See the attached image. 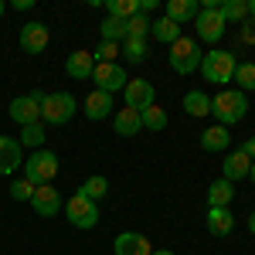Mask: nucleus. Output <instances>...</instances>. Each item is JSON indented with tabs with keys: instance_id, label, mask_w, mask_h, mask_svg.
Here are the masks:
<instances>
[{
	"instance_id": "nucleus-18",
	"label": "nucleus",
	"mask_w": 255,
	"mask_h": 255,
	"mask_svg": "<svg viewBox=\"0 0 255 255\" xmlns=\"http://www.w3.org/2000/svg\"><path fill=\"white\" fill-rule=\"evenodd\" d=\"M197 10H201V3L197 0H167L163 3V17H170L174 24H191V20L197 17Z\"/></svg>"
},
{
	"instance_id": "nucleus-13",
	"label": "nucleus",
	"mask_w": 255,
	"mask_h": 255,
	"mask_svg": "<svg viewBox=\"0 0 255 255\" xmlns=\"http://www.w3.org/2000/svg\"><path fill=\"white\" fill-rule=\"evenodd\" d=\"M20 163H24V146L14 136L0 133V174H14Z\"/></svg>"
},
{
	"instance_id": "nucleus-41",
	"label": "nucleus",
	"mask_w": 255,
	"mask_h": 255,
	"mask_svg": "<svg viewBox=\"0 0 255 255\" xmlns=\"http://www.w3.org/2000/svg\"><path fill=\"white\" fill-rule=\"evenodd\" d=\"M249 17L255 20V0H249Z\"/></svg>"
},
{
	"instance_id": "nucleus-15",
	"label": "nucleus",
	"mask_w": 255,
	"mask_h": 255,
	"mask_svg": "<svg viewBox=\"0 0 255 255\" xmlns=\"http://www.w3.org/2000/svg\"><path fill=\"white\" fill-rule=\"evenodd\" d=\"M65 72H68V79H75V82L92 79V72H96V58H92V51H72L68 61H65Z\"/></svg>"
},
{
	"instance_id": "nucleus-29",
	"label": "nucleus",
	"mask_w": 255,
	"mask_h": 255,
	"mask_svg": "<svg viewBox=\"0 0 255 255\" xmlns=\"http://www.w3.org/2000/svg\"><path fill=\"white\" fill-rule=\"evenodd\" d=\"M232 82H238V92H255V61H242V65H235V75H232Z\"/></svg>"
},
{
	"instance_id": "nucleus-26",
	"label": "nucleus",
	"mask_w": 255,
	"mask_h": 255,
	"mask_svg": "<svg viewBox=\"0 0 255 255\" xmlns=\"http://www.w3.org/2000/svg\"><path fill=\"white\" fill-rule=\"evenodd\" d=\"M139 123H143V129H150V133H163L167 129V113H163V106H146L143 113H139Z\"/></svg>"
},
{
	"instance_id": "nucleus-25",
	"label": "nucleus",
	"mask_w": 255,
	"mask_h": 255,
	"mask_svg": "<svg viewBox=\"0 0 255 255\" xmlns=\"http://www.w3.org/2000/svg\"><path fill=\"white\" fill-rule=\"evenodd\" d=\"M218 14H221L225 24H242V20L249 17V0H221Z\"/></svg>"
},
{
	"instance_id": "nucleus-20",
	"label": "nucleus",
	"mask_w": 255,
	"mask_h": 255,
	"mask_svg": "<svg viewBox=\"0 0 255 255\" xmlns=\"http://www.w3.org/2000/svg\"><path fill=\"white\" fill-rule=\"evenodd\" d=\"M232 228H235V215L228 208H208V232L215 238L232 235Z\"/></svg>"
},
{
	"instance_id": "nucleus-5",
	"label": "nucleus",
	"mask_w": 255,
	"mask_h": 255,
	"mask_svg": "<svg viewBox=\"0 0 255 255\" xmlns=\"http://www.w3.org/2000/svg\"><path fill=\"white\" fill-rule=\"evenodd\" d=\"M24 177L41 187V184H55V177H58V157L51 153V150H34L27 163H24Z\"/></svg>"
},
{
	"instance_id": "nucleus-30",
	"label": "nucleus",
	"mask_w": 255,
	"mask_h": 255,
	"mask_svg": "<svg viewBox=\"0 0 255 255\" xmlns=\"http://www.w3.org/2000/svg\"><path fill=\"white\" fill-rule=\"evenodd\" d=\"M20 146L27 150H41L44 146V123H31V126H20Z\"/></svg>"
},
{
	"instance_id": "nucleus-37",
	"label": "nucleus",
	"mask_w": 255,
	"mask_h": 255,
	"mask_svg": "<svg viewBox=\"0 0 255 255\" xmlns=\"http://www.w3.org/2000/svg\"><path fill=\"white\" fill-rule=\"evenodd\" d=\"M27 96H31V99H34V102H38V106H41V102H44V99H48V92H41V89H31V92H27Z\"/></svg>"
},
{
	"instance_id": "nucleus-40",
	"label": "nucleus",
	"mask_w": 255,
	"mask_h": 255,
	"mask_svg": "<svg viewBox=\"0 0 255 255\" xmlns=\"http://www.w3.org/2000/svg\"><path fill=\"white\" fill-rule=\"evenodd\" d=\"M249 232H252V235H255V211H252V215H249Z\"/></svg>"
},
{
	"instance_id": "nucleus-32",
	"label": "nucleus",
	"mask_w": 255,
	"mask_h": 255,
	"mask_svg": "<svg viewBox=\"0 0 255 255\" xmlns=\"http://www.w3.org/2000/svg\"><path fill=\"white\" fill-rule=\"evenodd\" d=\"M106 10H109V17L129 20V17H136V14H139V0H109Z\"/></svg>"
},
{
	"instance_id": "nucleus-2",
	"label": "nucleus",
	"mask_w": 255,
	"mask_h": 255,
	"mask_svg": "<svg viewBox=\"0 0 255 255\" xmlns=\"http://www.w3.org/2000/svg\"><path fill=\"white\" fill-rule=\"evenodd\" d=\"M170 68H174L177 75H191V72H197L201 68V58H204V51H201V44H197L194 38H180L170 44Z\"/></svg>"
},
{
	"instance_id": "nucleus-36",
	"label": "nucleus",
	"mask_w": 255,
	"mask_h": 255,
	"mask_svg": "<svg viewBox=\"0 0 255 255\" xmlns=\"http://www.w3.org/2000/svg\"><path fill=\"white\" fill-rule=\"evenodd\" d=\"M242 153H245V157H249V160H255V136H252V139H245V143H242Z\"/></svg>"
},
{
	"instance_id": "nucleus-39",
	"label": "nucleus",
	"mask_w": 255,
	"mask_h": 255,
	"mask_svg": "<svg viewBox=\"0 0 255 255\" xmlns=\"http://www.w3.org/2000/svg\"><path fill=\"white\" fill-rule=\"evenodd\" d=\"M14 7H17V10H31V7H34V0H14Z\"/></svg>"
},
{
	"instance_id": "nucleus-21",
	"label": "nucleus",
	"mask_w": 255,
	"mask_h": 255,
	"mask_svg": "<svg viewBox=\"0 0 255 255\" xmlns=\"http://www.w3.org/2000/svg\"><path fill=\"white\" fill-rule=\"evenodd\" d=\"M113 129H116L119 136H136L139 129H143L139 113H136V109H119L116 116H113Z\"/></svg>"
},
{
	"instance_id": "nucleus-22",
	"label": "nucleus",
	"mask_w": 255,
	"mask_h": 255,
	"mask_svg": "<svg viewBox=\"0 0 255 255\" xmlns=\"http://www.w3.org/2000/svg\"><path fill=\"white\" fill-rule=\"evenodd\" d=\"M150 38L160 41V44H174L180 38V24H174L170 17H157L150 20Z\"/></svg>"
},
{
	"instance_id": "nucleus-3",
	"label": "nucleus",
	"mask_w": 255,
	"mask_h": 255,
	"mask_svg": "<svg viewBox=\"0 0 255 255\" xmlns=\"http://www.w3.org/2000/svg\"><path fill=\"white\" fill-rule=\"evenodd\" d=\"M75 109H79V102L72 92H48V99L41 102V123L44 126H65L75 116Z\"/></svg>"
},
{
	"instance_id": "nucleus-4",
	"label": "nucleus",
	"mask_w": 255,
	"mask_h": 255,
	"mask_svg": "<svg viewBox=\"0 0 255 255\" xmlns=\"http://www.w3.org/2000/svg\"><path fill=\"white\" fill-rule=\"evenodd\" d=\"M235 55L232 51H221V48H215V51H208L204 58H201V75H204V82H215V85H225V82H232V75H235Z\"/></svg>"
},
{
	"instance_id": "nucleus-24",
	"label": "nucleus",
	"mask_w": 255,
	"mask_h": 255,
	"mask_svg": "<svg viewBox=\"0 0 255 255\" xmlns=\"http://www.w3.org/2000/svg\"><path fill=\"white\" fill-rule=\"evenodd\" d=\"M184 113L187 116H211V96H204L201 89H191L187 96H184Z\"/></svg>"
},
{
	"instance_id": "nucleus-7",
	"label": "nucleus",
	"mask_w": 255,
	"mask_h": 255,
	"mask_svg": "<svg viewBox=\"0 0 255 255\" xmlns=\"http://www.w3.org/2000/svg\"><path fill=\"white\" fill-rule=\"evenodd\" d=\"M92 82H96V89L109 92V96H116V92H123V89H126L129 75H126V68H123V65H116V61H96Z\"/></svg>"
},
{
	"instance_id": "nucleus-34",
	"label": "nucleus",
	"mask_w": 255,
	"mask_h": 255,
	"mask_svg": "<svg viewBox=\"0 0 255 255\" xmlns=\"http://www.w3.org/2000/svg\"><path fill=\"white\" fill-rule=\"evenodd\" d=\"M31 194H34V184H31L27 177H20V180L10 184V197H14V201H31Z\"/></svg>"
},
{
	"instance_id": "nucleus-33",
	"label": "nucleus",
	"mask_w": 255,
	"mask_h": 255,
	"mask_svg": "<svg viewBox=\"0 0 255 255\" xmlns=\"http://www.w3.org/2000/svg\"><path fill=\"white\" fill-rule=\"evenodd\" d=\"M126 34H129V38H143V41H146V34H150V17H146L143 10H139L136 17H129V20H126Z\"/></svg>"
},
{
	"instance_id": "nucleus-38",
	"label": "nucleus",
	"mask_w": 255,
	"mask_h": 255,
	"mask_svg": "<svg viewBox=\"0 0 255 255\" xmlns=\"http://www.w3.org/2000/svg\"><path fill=\"white\" fill-rule=\"evenodd\" d=\"M242 41H245V44H255V27H249V31H242Z\"/></svg>"
},
{
	"instance_id": "nucleus-17",
	"label": "nucleus",
	"mask_w": 255,
	"mask_h": 255,
	"mask_svg": "<svg viewBox=\"0 0 255 255\" xmlns=\"http://www.w3.org/2000/svg\"><path fill=\"white\" fill-rule=\"evenodd\" d=\"M249 170H252V160L242 153V146L232 150V153L225 157V163H221V177H225V180H232V184H235V180H245Z\"/></svg>"
},
{
	"instance_id": "nucleus-27",
	"label": "nucleus",
	"mask_w": 255,
	"mask_h": 255,
	"mask_svg": "<svg viewBox=\"0 0 255 255\" xmlns=\"http://www.w3.org/2000/svg\"><path fill=\"white\" fill-rule=\"evenodd\" d=\"M119 55L129 61V65H143V61H146V41L143 38H126L119 44Z\"/></svg>"
},
{
	"instance_id": "nucleus-6",
	"label": "nucleus",
	"mask_w": 255,
	"mask_h": 255,
	"mask_svg": "<svg viewBox=\"0 0 255 255\" xmlns=\"http://www.w3.org/2000/svg\"><path fill=\"white\" fill-rule=\"evenodd\" d=\"M61 211H65V218H68V225H72V228L89 232V228H96V225H99V204H96V201H89L85 194L68 197Z\"/></svg>"
},
{
	"instance_id": "nucleus-44",
	"label": "nucleus",
	"mask_w": 255,
	"mask_h": 255,
	"mask_svg": "<svg viewBox=\"0 0 255 255\" xmlns=\"http://www.w3.org/2000/svg\"><path fill=\"white\" fill-rule=\"evenodd\" d=\"M3 10H7V3H3V0H0V17H3Z\"/></svg>"
},
{
	"instance_id": "nucleus-9",
	"label": "nucleus",
	"mask_w": 255,
	"mask_h": 255,
	"mask_svg": "<svg viewBox=\"0 0 255 255\" xmlns=\"http://www.w3.org/2000/svg\"><path fill=\"white\" fill-rule=\"evenodd\" d=\"M48 41H51V31H48V24H41V20H27V24L20 27V34H17V44L27 55H41V51L48 48Z\"/></svg>"
},
{
	"instance_id": "nucleus-10",
	"label": "nucleus",
	"mask_w": 255,
	"mask_h": 255,
	"mask_svg": "<svg viewBox=\"0 0 255 255\" xmlns=\"http://www.w3.org/2000/svg\"><path fill=\"white\" fill-rule=\"evenodd\" d=\"M123 99H126V109L143 113L146 106L157 102V89H153L146 79H129V82H126V89H123Z\"/></svg>"
},
{
	"instance_id": "nucleus-19",
	"label": "nucleus",
	"mask_w": 255,
	"mask_h": 255,
	"mask_svg": "<svg viewBox=\"0 0 255 255\" xmlns=\"http://www.w3.org/2000/svg\"><path fill=\"white\" fill-rule=\"evenodd\" d=\"M232 146V133L225 129V126H208L204 133H201V150H208V153H221V150H228Z\"/></svg>"
},
{
	"instance_id": "nucleus-31",
	"label": "nucleus",
	"mask_w": 255,
	"mask_h": 255,
	"mask_svg": "<svg viewBox=\"0 0 255 255\" xmlns=\"http://www.w3.org/2000/svg\"><path fill=\"white\" fill-rule=\"evenodd\" d=\"M126 38H129V34H126V20H119V17H106L102 20V41L123 44Z\"/></svg>"
},
{
	"instance_id": "nucleus-43",
	"label": "nucleus",
	"mask_w": 255,
	"mask_h": 255,
	"mask_svg": "<svg viewBox=\"0 0 255 255\" xmlns=\"http://www.w3.org/2000/svg\"><path fill=\"white\" fill-rule=\"evenodd\" d=\"M150 255H174V252H167V249H160V252H150Z\"/></svg>"
},
{
	"instance_id": "nucleus-42",
	"label": "nucleus",
	"mask_w": 255,
	"mask_h": 255,
	"mask_svg": "<svg viewBox=\"0 0 255 255\" xmlns=\"http://www.w3.org/2000/svg\"><path fill=\"white\" fill-rule=\"evenodd\" d=\"M249 180L255 184V160H252V170H249Z\"/></svg>"
},
{
	"instance_id": "nucleus-35",
	"label": "nucleus",
	"mask_w": 255,
	"mask_h": 255,
	"mask_svg": "<svg viewBox=\"0 0 255 255\" xmlns=\"http://www.w3.org/2000/svg\"><path fill=\"white\" fill-rule=\"evenodd\" d=\"M116 55H119V44H113V41H102L96 51H92L96 61H116Z\"/></svg>"
},
{
	"instance_id": "nucleus-16",
	"label": "nucleus",
	"mask_w": 255,
	"mask_h": 255,
	"mask_svg": "<svg viewBox=\"0 0 255 255\" xmlns=\"http://www.w3.org/2000/svg\"><path fill=\"white\" fill-rule=\"evenodd\" d=\"M116 102H113V96L109 92H102V89H92L89 96H85V119H92V123H99V119L109 116V109H113Z\"/></svg>"
},
{
	"instance_id": "nucleus-14",
	"label": "nucleus",
	"mask_w": 255,
	"mask_h": 255,
	"mask_svg": "<svg viewBox=\"0 0 255 255\" xmlns=\"http://www.w3.org/2000/svg\"><path fill=\"white\" fill-rule=\"evenodd\" d=\"M10 119L17 123V126H31V123H41V106L34 102L31 96H17L14 102H10Z\"/></svg>"
},
{
	"instance_id": "nucleus-28",
	"label": "nucleus",
	"mask_w": 255,
	"mask_h": 255,
	"mask_svg": "<svg viewBox=\"0 0 255 255\" xmlns=\"http://www.w3.org/2000/svg\"><path fill=\"white\" fill-rule=\"evenodd\" d=\"M79 194H85L89 201H96V204H99L102 197L109 194V180H106L102 174H92V177H89V180H85V184L79 187Z\"/></svg>"
},
{
	"instance_id": "nucleus-1",
	"label": "nucleus",
	"mask_w": 255,
	"mask_h": 255,
	"mask_svg": "<svg viewBox=\"0 0 255 255\" xmlns=\"http://www.w3.org/2000/svg\"><path fill=\"white\" fill-rule=\"evenodd\" d=\"M249 113V96L238 89H218V96H211V116L218 119V126H235Z\"/></svg>"
},
{
	"instance_id": "nucleus-8",
	"label": "nucleus",
	"mask_w": 255,
	"mask_h": 255,
	"mask_svg": "<svg viewBox=\"0 0 255 255\" xmlns=\"http://www.w3.org/2000/svg\"><path fill=\"white\" fill-rule=\"evenodd\" d=\"M194 27H197V38L201 41H208V44H218V41L225 38V20H221V14H218V7L215 10H208V7H201L197 10V17H194Z\"/></svg>"
},
{
	"instance_id": "nucleus-23",
	"label": "nucleus",
	"mask_w": 255,
	"mask_h": 255,
	"mask_svg": "<svg viewBox=\"0 0 255 255\" xmlns=\"http://www.w3.org/2000/svg\"><path fill=\"white\" fill-rule=\"evenodd\" d=\"M232 197H235V187H232V180H215L211 187H208V208H228L232 204Z\"/></svg>"
},
{
	"instance_id": "nucleus-11",
	"label": "nucleus",
	"mask_w": 255,
	"mask_h": 255,
	"mask_svg": "<svg viewBox=\"0 0 255 255\" xmlns=\"http://www.w3.org/2000/svg\"><path fill=\"white\" fill-rule=\"evenodd\" d=\"M31 208H34L41 218H55L61 208H65V201H61V194L55 191V184H41V187H34V194H31Z\"/></svg>"
},
{
	"instance_id": "nucleus-12",
	"label": "nucleus",
	"mask_w": 255,
	"mask_h": 255,
	"mask_svg": "<svg viewBox=\"0 0 255 255\" xmlns=\"http://www.w3.org/2000/svg\"><path fill=\"white\" fill-rule=\"evenodd\" d=\"M113 252L116 255H150L153 245H150V238L139 235V232H123V235H116V242H113Z\"/></svg>"
}]
</instances>
